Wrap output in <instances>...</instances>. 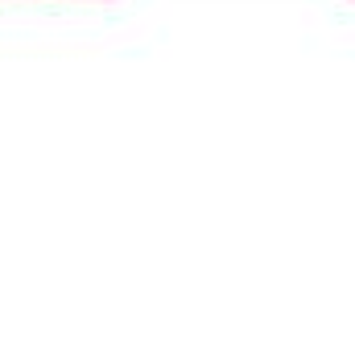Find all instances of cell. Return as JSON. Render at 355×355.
<instances>
[{
    "label": "cell",
    "instance_id": "obj_1",
    "mask_svg": "<svg viewBox=\"0 0 355 355\" xmlns=\"http://www.w3.org/2000/svg\"><path fill=\"white\" fill-rule=\"evenodd\" d=\"M71 4H112V0H71Z\"/></svg>",
    "mask_w": 355,
    "mask_h": 355
}]
</instances>
